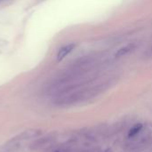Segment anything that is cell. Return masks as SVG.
<instances>
[{"mask_svg": "<svg viewBox=\"0 0 152 152\" xmlns=\"http://www.w3.org/2000/svg\"><path fill=\"white\" fill-rule=\"evenodd\" d=\"M142 124H136V125H134V126L130 129V131H129V133H128V137L132 138V137L136 136V135L142 131Z\"/></svg>", "mask_w": 152, "mask_h": 152, "instance_id": "3957f363", "label": "cell"}, {"mask_svg": "<svg viewBox=\"0 0 152 152\" xmlns=\"http://www.w3.org/2000/svg\"><path fill=\"white\" fill-rule=\"evenodd\" d=\"M133 48H134V45H126V46H124V47L120 48L116 53V57H123V56L126 55L128 53L131 52V50Z\"/></svg>", "mask_w": 152, "mask_h": 152, "instance_id": "7a4b0ae2", "label": "cell"}, {"mask_svg": "<svg viewBox=\"0 0 152 152\" xmlns=\"http://www.w3.org/2000/svg\"><path fill=\"white\" fill-rule=\"evenodd\" d=\"M74 47H75V45L74 44H69V45H65V46H63V47H61L60 50H59V52H58V53H57V60L58 61H61V60H63L73 49H74Z\"/></svg>", "mask_w": 152, "mask_h": 152, "instance_id": "6da1fadb", "label": "cell"}]
</instances>
